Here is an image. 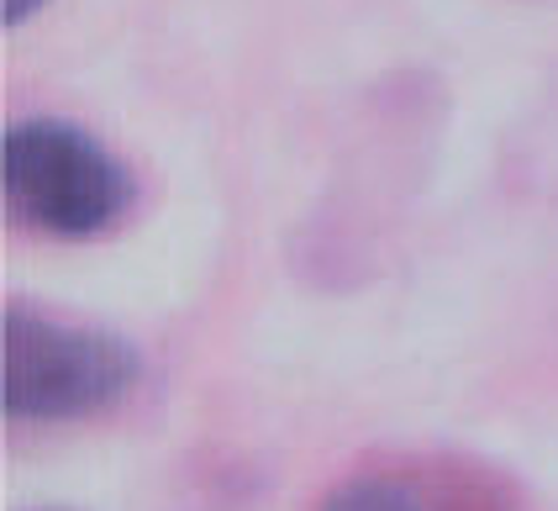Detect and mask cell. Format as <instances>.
Listing matches in <instances>:
<instances>
[{
	"label": "cell",
	"mask_w": 558,
	"mask_h": 511,
	"mask_svg": "<svg viewBox=\"0 0 558 511\" xmlns=\"http://www.w3.org/2000/svg\"><path fill=\"white\" fill-rule=\"evenodd\" d=\"M143 380V353L126 338L32 306L0 317V406L11 422H90L122 406Z\"/></svg>",
	"instance_id": "6da1fadb"
},
{
	"label": "cell",
	"mask_w": 558,
	"mask_h": 511,
	"mask_svg": "<svg viewBox=\"0 0 558 511\" xmlns=\"http://www.w3.org/2000/svg\"><path fill=\"white\" fill-rule=\"evenodd\" d=\"M0 174L11 211L48 238H95L132 211V169L100 137L59 117L5 127Z\"/></svg>",
	"instance_id": "7a4b0ae2"
},
{
	"label": "cell",
	"mask_w": 558,
	"mask_h": 511,
	"mask_svg": "<svg viewBox=\"0 0 558 511\" xmlns=\"http://www.w3.org/2000/svg\"><path fill=\"white\" fill-rule=\"evenodd\" d=\"M322 511H427L422 496L390 475H353L322 501Z\"/></svg>",
	"instance_id": "3957f363"
},
{
	"label": "cell",
	"mask_w": 558,
	"mask_h": 511,
	"mask_svg": "<svg viewBox=\"0 0 558 511\" xmlns=\"http://www.w3.org/2000/svg\"><path fill=\"white\" fill-rule=\"evenodd\" d=\"M48 5H53V0H0V16H5V27H22L37 11H48Z\"/></svg>",
	"instance_id": "277c9868"
},
{
	"label": "cell",
	"mask_w": 558,
	"mask_h": 511,
	"mask_svg": "<svg viewBox=\"0 0 558 511\" xmlns=\"http://www.w3.org/2000/svg\"><path fill=\"white\" fill-rule=\"evenodd\" d=\"M43 511H53V507H43Z\"/></svg>",
	"instance_id": "5b68a950"
}]
</instances>
